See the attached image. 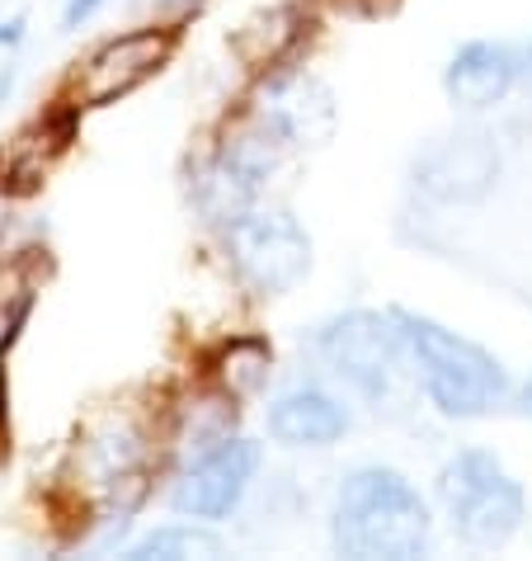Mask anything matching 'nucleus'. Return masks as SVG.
Instances as JSON below:
<instances>
[{"instance_id":"1","label":"nucleus","mask_w":532,"mask_h":561,"mask_svg":"<svg viewBox=\"0 0 532 561\" xmlns=\"http://www.w3.org/2000/svg\"><path fill=\"white\" fill-rule=\"evenodd\" d=\"M331 548L349 561H419L433 552V510L401 467L358 462L331 501Z\"/></svg>"},{"instance_id":"2","label":"nucleus","mask_w":532,"mask_h":561,"mask_svg":"<svg viewBox=\"0 0 532 561\" xmlns=\"http://www.w3.org/2000/svg\"><path fill=\"white\" fill-rule=\"evenodd\" d=\"M391 311H396L405 350H410L415 387L433 415L485 420L513 407L519 382H513V373L495 350H485L481 340L425 317V311H410V307H391Z\"/></svg>"},{"instance_id":"3","label":"nucleus","mask_w":532,"mask_h":561,"mask_svg":"<svg viewBox=\"0 0 532 561\" xmlns=\"http://www.w3.org/2000/svg\"><path fill=\"white\" fill-rule=\"evenodd\" d=\"M311 358L325 368L339 392L363 401L378 415H396L415 387L410 350H405L396 311H372V307H349L311 325Z\"/></svg>"},{"instance_id":"4","label":"nucleus","mask_w":532,"mask_h":561,"mask_svg":"<svg viewBox=\"0 0 532 561\" xmlns=\"http://www.w3.org/2000/svg\"><path fill=\"white\" fill-rule=\"evenodd\" d=\"M438 510L448 519V534L472 552H499L523 534L528 491L523 481L499 462L495 448L466 444L448 454L438 467Z\"/></svg>"},{"instance_id":"5","label":"nucleus","mask_w":532,"mask_h":561,"mask_svg":"<svg viewBox=\"0 0 532 561\" xmlns=\"http://www.w3.org/2000/svg\"><path fill=\"white\" fill-rule=\"evenodd\" d=\"M222 251L236 284L250 298H264V302L288 298V293L302 288L311 274V260H316L311 231L288 208H269V204L231 217L222 227Z\"/></svg>"},{"instance_id":"6","label":"nucleus","mask_w":532,"mask_h":561,"mask_svg":"<svg viewBox=\"0 0 532 561\" xmlns=\"http://www.w3.org/2000/svg\"><path fill=\"white\" fill-rule=\"evenodd\" d=\"M288 156L292 151L278 142V137H269L250 118L236 137H227V142L194 170V208L203 213V222L227 227L231 217L259 208L278 175V165H284Z\"/></svg>"},{"instance_id":"7","label":"nucleus","mask_w":532,"mask_h":561,"mask_svg":"<svg viewBox=\"0 0 532 561\" xmlns=\"http://www.w3.org/2000/svg\"><path fill=\"white\" fill-rule=\"evenodd\" d=\"M259 462H264V448L255 439H245V434L227 430L194 448L189 462L180 467V477L170 481L165 501L175 514H184V519L222 524L245 505V495L255 491Z\"/></svg>"},{"instance_id":"8","label":"nucleus","mask_w":532,"mask_h":561,"mask_svg":"<svg viewBox=\"0 0 532 561\" xmlns=\"http://www.w3.org/2000/svg\"><path fill=\"white\" fill-rule=\"evenodd\" d=\"M175 28H128V34L108 38L104 48L90 53V61L76 76V108H108L142 90L151 76H161L175 57Z\"/></svg>"},{"instance_id":"9","label":"nucleus","mask_w":532,"mask_h":561,"mask_svg":"<svg viewBox=\"0 0 532 561\" xmlns=\"http://www.w3.org/2000/svg\"><path fill=\"white\" fill-rule=\"evenodd\" d=\"M499 147L485 128H458L419 151L415 161V190L433 204H481L499 184Z\"/></svg>"},{"instance_id":"10","label":"nucleus","mask_w":532,"mask_h":561,"mask_svg":"<svg viewBox=\"0 0 532 561\" xmlns=\"http://www.w3.org/2000/svg\"><path fill=\"white\" fill-rule=\"evenodd\" d=\"M264 430L278 448H335L349 439L354 430V407L349 397L335 392L321 378H292L288 387H278L264 407Z\"/></svg>"},{"instance_id":"11","label":"nucleus","mask_w":532,"mask_h":561,"mask_svg":"<svg viewBox=\"0 0 532 561\" xmlns=\"http://www.w3.org/2000/svg\"><path fill=\"white\" fill-rule=\"evenodd\" d=\"M335 90L311 71H278L255 104V123L269 137H278L288 151L321 147L335 133Z\"/></svg>"},{"instance_id":"12","label":"nucleus","mask_w":532,"mask_h":561,"mask_svg":"<svg viewBox=\"0 0 532 561\" xmlns=\"http://www.w3.org/2000/svg\"><path fill=\"white\" fill-rule=\"evenodd\" d=\"M528 76V53L505 38H466L443 67V95L462 114L499 108Z\"/></svg>"},{"instance_id":"13","label":"nucleus","mask_w":532,"mask_h":561,"mask_svg":"<svg viewBox=\"0 0 532 561\" xmlns=\"http://www.w3.org/2000/svg\"><path fill=\"white\" fill-rule=\"evenodd\" d=\"M194 557H227V538L208 519H170L147 528L123 548V561H194Z\"/></svg>"},{"instance_id":"14","label":"nucleus","mask_w":532,"mask_h":561,"mask_svg":"<svg viewBox=\"0 0 532 561\" xmlns=\"http://www.w3.org/2000/svg\"><path fill=\"white\" fill-rule=\"evenodd\" d=\"M269 368H274V350L264 340H231L222 350V378L231 387V397H250L269 382Z\"/></svg>"},{"instance_id":"15","label":"nucleus","mask_w":532,"mask_h":561,"mask_svg":"<svg viewBox=\"0 0 532 561\" xmlns=\"http://www.w3.org/2000/svg\"><path fill=\"white\" fill-rule=\"evenodd\" d=\"M108 5V0H61V28H81Z\"/></svg>"},{"instance_id":"16","label":"nucleus","mask_w":532,"mask_h":561,"mask_svg":"<svg viewBox=\"0 0 532 561\" xmlns=\"http://www.w3.org/2000/svg\"><path fill=\"white\" fill-rule=\"evenodd\" d=\"M513 407H519L523 420H532V378L519 382V392H513Z\"/></svg>"},{"instance_id":"17","label":"nucleus","mask_w":532,"mask_h":561,"mask_svg":"<svg viewBox=\"0 0 532 561\" xmlns=\"http://www.w3.org/2000/svg\"><path fill=\"white\" fill-rule=\"evenodd\" d=\"M20 38H24V20H10V24H5V34H0V43H5V48H14Z\"/></svg>"},{"instance_id":"18","label":"nucleus","mask_w":532,"mask_h":561,"mask_svg":"<svg viewBox=\"0 0 532 561\" xmlns=\"http://www.w3.org/2000/svg\"><path fill=\"white\" fill-rule=\"evenodd\" d=\"M0 420H5V373H0Z\"/></svg>"},{"instance_id":"19","label":"nucleus","mask_w":532,"mask_h":561,"mask_svg":"<svg viewBox=\"0 0 532 561\" xmlns=\"http://www.w3.org/2000/svg\"><path fill=\"white\" fill-rule=\"evenodd\" d=\"M523 53H528V76H532V43H528V48H523Z\"/></svg>"},{"instance_id":"20","label":"nucleus","mask_w":532,"mask_h":561,"mask_svg":"<svg viewBox=\"0 0 532 561\" xmlns=\"http://www.w3.org/2000/svg\"><path fill=\"white\" fill-rule=\"evenodd\" d=\"M175 5H189V0H175Z\"/></svg>"}]
</instances>
